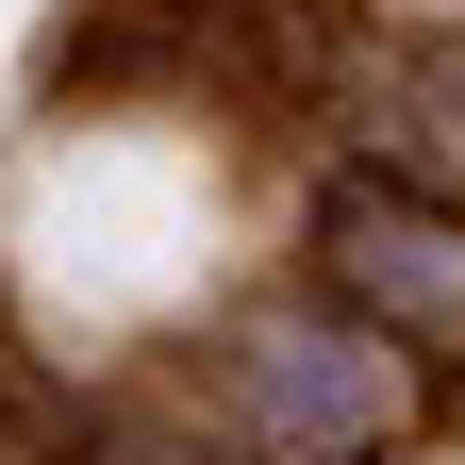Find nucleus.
Listing matches in <instances>:
<instances>
[{
  "instance_id": "1",
  "label": "nucleus",
  "mask_w": 465,
  "mask_h": 465,
  "mask_svg": "<svg viewBox=\"0 0 465 465\" xmlns=\"http://www.w3.org/2000/svg\"><path fill=\"white\" fill-rule=\"evenodd\" d=\"M316 282H332L382 349H449V332H465V216H432L399 166H332V200H316Z\"/></svg>"
},
{
  "instance_id": "2",
  "label": "nucleus",
  "mask_w": 465,
  "mask_h": 465,
  "mask_svg": "<svg viewBox=\"0 0 465 465\" xmlns=\"http://www.w3.org/2000/svg\"><path fill=\"white\" fill-rule=\"evenodd\" d=\"M250 416L266 432H300V449H366L382 416H399V349L382 332H316V316H282V332H250Z\"/></svg>"
}]
</instances>
